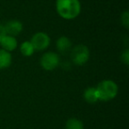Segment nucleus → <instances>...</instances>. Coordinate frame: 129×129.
<instances>
[{"label":"nucleus","mask_w":129,"mask_h":129,"mask_svg":"<svg viewBox=\"0 0 129 129\" xmlns=\"http://www.w3.org/2000/svg\"><path fill=\"white\" fill-rule=\"evenodd\" d=\"M56 10L61 18L74 20L81 13V6L79 0H57Z\"/></svg>","instance_id":"1"},{"label":"nucleus","mask_w":129,"mask_h":129,"mask_svg":"<svg viewBox=\"0 0 129 129\" xmlns=\"http://www.w3.org/2000/svg\"><path fill=\"white\" fill-rule=\"evenodd\" d=\"M98 96V100L103 102H108L117 96L118 92V85L115 81L111 80H104L102 81L95 88Z\"/></svg>","instance_id":"2"},{"label":"nucleus","mask_w":129,"mask_h":129,"mask_svg":"<svg viewBox=\"0 0 129 129\" xmlns=\"http://www.w3.org/2000/svg\"><path fill=\"white\" fill-rule=\"evenodd\" d=\"M89 50L84 44H78L73 49L71 52V58L76 66H83L89 59Z\"/></svg>","instance_id":"3"},{"label":"nucleus","mask_w":129,"mask_h":129,"mask_svg":"<svg viewBox=\"0 0 129 129\" xmlns=\"http://www.w3.org/2000/svg\"><path fill=\"white\" fill-rule=\"evenodd\" d=\"M60 58L56 52L49 51L44 53L40 59V64L43 69L46 71H52L59 66Z\"/></svg>","instance_id":"4"},{"label":"nucleus","mask_w":129,"mask_h":129,"mask_svg":"<svg viewBox=\"0 0 129 129\" xmlns=\"http://www.w3.org/2000/svg\"><path fill=\"white\" fill-rule=\"evenodd\" d=\"M30 43H32L35 50L43 51L46 50L50 43V38L46 33L44 32H38L36 33L31 38Z\"/></svg>","instance_id":"5"},{"label":"nucleus","mask_w":129,"mask_h":129,"mask_svg":"<svg viewBox=\"0 0 129 129\" xmlns=\"http://www.w3.org/2000/svg\"><path fill=\"white\" fill-rule=\"evenodd\" d=\"M6 35L12 36H16L20 35L23 30V24L18 20H12L5 24Z\"/></svg>","instance_id":"6"},{"label":"nucleus","mask_w":129,"mask_h":129,"mask_svg":"<svg viewBox=\"0 0 129 129\" xmlns=\"http://www.w3.org/2000/svg\"><path fill=\"white\" fill-rule=\"evenodd\" d=\"M0 46L2 47L3 50H6V51H13L18 46V41H17L16 37L12 36H8L6 35V36L0 40Z\"/></svg>","instance_id":"7"},{"label":"nucleus","mask_w":129,"mask_h":129,"mask_svg":"<svg viewBox=\"0 0 129 129\" xmlns=\"http://www.w3.org/2000/svg\"><path fill=\"white\" fill-rule=\"evenodd\" d=\"M56 48L59 52H67L72 48V42L67 36H60L56 42Z\"/></svg>","instance_id":"8"},{"label":"nucleus","mask_w":129,"mask_h":129,"mask_svg":"<svg viewBox=\"0 0 129 129\" xmlns=\"http://www.w3.org/2000/svg\"><path fill=\"white\" fill-rule=\"evenodd\" d=\"M12 55L9 51L1 49L0 50V70L9 67L12 64Z\"/></svg>","instance_id":"9"},{"label":"nucleus","mask_w":129,"mask_h":129,"mask_svg":"<svg viewBox=\"0 0 129 129\" xmlns=\"http://www.w3.org/2000/svg\"><path fill=\"white\" fill-rule=\"evenodd\" d=\"M83 97H84V100L87 103H89V104H95L98 101V96H97L96 89L95 88L93 87H90L88 88L83 93Z\"/></svg>","instance_id":"10"},{"label":"nucleus","mask_w":129,"mask_h":129,"mask_svg":"<svg viewBox=\"0 0 129 129\" xmlns=\"http://www.w3.org/2000/svg\"><path fill=\"white\" fill-rule=\"evenodd\" d=\"M20 53L25 57H30L34 54L35 49L33 47L32 43H30V41H25L20 44Z\"/></svg>","instance_id":"11"},{"label":"nucleus","mask_w":129,"mask_h":129,"mask_svg":"<svg viewBox=\"0 0 129 129\" xmlns=\"http://www.w3.org/2000/svg\"><path fill=\"white\" fill-rule=\"evenodd\" d=\"M66 129H84L82 121L76 118H71L66 123Z\"/></svg>","instance_id":"12"},{"label":"nucleus","mask_w":129,"mask_h":129,"mask_svg":"<svg viewBox=\"0 0 129 129\" xmlns=\"http://www.w3.org/2000/svg\"><path fill=\"white\" fill-rule=\"evenodd\" d=\"M121 24L126 29L129 27V13L127 11L124 12L121 14Z\"/></svg>","instance_id":"13"},{"label":"nucleus","mask_w":129,"mask_h":129,"mask_svg":"<svg viewBox=\"0 0 129 129\" xmlns=\"http://www.w3.org/2000/svg\"><path fill=\"white\" fill-rule=\"evenodd\" d=\"M121 60L125 66H128V64H129V50L128 49H126V50H124V52H122Z\"/></svg>","instance_id":"14"},{"label":"nucleus","mask_w":129,"mask_h":129,"mask_svg":"<svg viewBox=\"0 0 129 129\" xmlns=\"http://www.w3.org/2000/svg\"><path fill=\"white\" fill-rule=\"evenodd\" d=\"M6 36V28H5V25L0 24V40Z\"/></svg>","instance_id":"15"}]
</instances>
